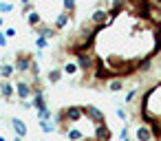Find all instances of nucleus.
I'll use <instances>...</instances> for the list:
<instances>
[{
	"mask_svg": "<svg viewBox=\"0 0 161 141\" xmlns=\"http://www.w3.org/2000/svg\"><path fill=\"white\" fill-rule=\"evenodd\" d=\"M135 134H137V141H154V134H152V128H150L148 123H141V126H137V130H135Z\"/></svg>",
	"mask_w": 161,
	"mask_h": 141,
	"instance_id": "obj_1",
	"label": "nucleus"
},
{
	"mask_svg": "<svg viewBox=\"0 0 161 141\" xmlns=\"http://www.w3.org/2000/svg\"><path fill=\"white\" fill-rule=\"evenodd\" d=\"M106 88H108L110 93H119V90H124V79H110V82L106 84Z\"/></svg>",
	"mask_w": 161,
	"mask_h": 141,
	"instance_id": "obj_2",
	"label": "nucleus"
},
{
	"mask_svg": "<svg viewBox=\"0 0 161 141\" xmlns=\"http://www.w3.org/2000/svg\"><path fill=\"white\" fill-rule=\"evenodd\" d=\"M11 123H14V130L18 132V137H25V134H27V128H25V123H22L20 119H14Z\"/></svg>",
	"mask_w": 161,
	"mask_h": 141,
	"instance_id": "obj_3",
	"label": "nucleus"
},
{
	"mask_svg": "<svg viewBox=\"0 0 161 141\" xmlns=\"http://www.w3.org/2000/svg\"><path fill=\"white\" fill-rule=\"evenodd\" d=\"M60 77H62V71H51L49 73V82H53V84L60 82Z\"/></svg>",
	"mask_w": 161,
	"mask_h": 141,
	"instance_id": "obj_4",
	"label": "nucleus"
},
{
	"mask_svg": "<svg viewBox=\"0 0 161 141\" xmlns=\"http://www.w3.org/2000/svg\"><path fill=\"white\" fill-rule=\"evenodd\" d=\"M117 117H119V119H124V121H126V119H128V112H126V110H124V108H117Z\"/></svg>",
	"mask_w": 161,
	"mask_h": 141,
	"instance_id": "obj_5",
	"label": "nucleus"
},
{
	"mask_svg": "<svg viewBox=\"0 0 161 141\" xmlns=\"http://www.w3.org/2000/svg\"><path fill=\"white\" fill-rule=\"evenodd\" d=\"M7 44V35L5 33H0V46H5Z\"/></svg>",
	"mask_w": 161,
	"mask_h": 141,
	"instance_id": "obj_6",
	"label": "nucleus"
},
{
	"mask_svg": "<svg viewBox=\"0 0 161 141\" xmlns=\"http://www.w3.org/2000/svg\"><path fill=\"white\" fill-rule=\"evenodd\" d=\"M0 11H11V5H0Z\"/></svg>",
	"mask_w": 161,
	"mask_h": 141,
	"instance_id": "obj_7",
	"label": "nucleus"
},
{
	"mask_svg": "<svg viewBox=\"0 0 161 141\" xmlns=\"http://www.w3.org/2000/svg\"><path fill=\"white\" fill-rule=\"evenodd\" d=\"M14 141H22V137H16V139H14Z\"/></svg>",
	"mask_w": 161,
	"mask_h": 141,
	"instance_id": "obj_8",
	"label": "nucleus"
},
{
	"mask_svg": "<svg viewBox=\"0 0 161 141\" xmlns=\"http://www.w3.org/2000/svg\"><path fill=\"white\" fill-rule=\"evenodd\" d=\"M124 141H132V139H130V137H128V139H124Z\"/></svg>",
	"mask_w": 161,
	"mask_h": 141,
	"instance_id": "obj_9",
	"label": "nucleus"
},
{
	"mask_svg": "<svg viewBox=\"0 0 161 141\" xmlns=\"http://www.w3.org/2000/svg\"><path fill=\"white\" fill-rule=\"evenodd\" d=\"M0 24H3V18H0Z\"/></svg>",
	"mask_w": 161,
	"mask_h": 141,
	"instance_id": "obj_10",
	"label": "nucleus"
}]
</instances>
